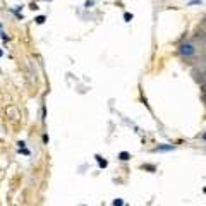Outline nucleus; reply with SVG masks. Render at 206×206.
Masks as SVG:
<instances>
[{
    "mask_svg": "<svg viewBox=\"0 0 206 206\" xmlns=\"http://www.w3.org/2000/svg\"><path fill=\"white\" fill-rule=\"evenodd\" d=\"M194 52H196V48H194L192 43H182V45L179 47V53H180L182 57H192Z\"/></svg>",
    "mask_w": 206,
    "mask_h": 206,
    "instance_id": "1",
    "label": "nucleus"
},
{
    "mask_svg": "<svg viewBox=\"0 0 206 206\" xmlns=\"http://www.w3.org/2000/svg\"><path fill=\"white\" fill-rule=\"evenodd\" d=\"M118 156H120V160H124V161H126V160H129V153H126V151H122V153H120V155H118Z\"/></svg>",
    "mask_w": 206,
    "mask_h": 206,
    "instance_id": "2",
    "label": "nucleus"
},
{
    "mask_svg": "<svg viewBox=\"0 0 206 206\" xmlns=\"http://www.w3.org/2000/svg\"><path fill=\"white\" fill-rule=\"evenodd\" d=\"M124 19H126V22H131V21H132V14L126 12V14H124Z\"/></svg>",
    "mask_w": 206,
    "mask_h": 206,
    "instance_id": "3",
    "label": "nucleus"
},
{
    "mask_svg": "<svg viewBox=\"0 0 206 206\" xmlns=\"http://www.w3.org/2000/svg\"><path fill=\"white\" fill-rule=\"evenodd\" d=\"M34 21H36V24H43L45 22V16H38Z\"/></svg>",
    "mask_w": 206,
    "mask_h": 206,
    "instance_id": "4",
    "label": "nucleus"
},
{
    "mask_svg": "<svg viewBox=\"0 0 206 206\" xmlns=\"http://www.w3.org/2000/svg\"><path fill=\"white\" fill-rule=\"evenodd\" d=\"M96 158H98V163H100V167H103V168L107 167V161H105V160H101L100 156H96Z\"/></svg>",
    "mask_w": 206,
    "mask_h": 206,
    "instance_id": "5",
    "label": "nucleus"
},
{
    "mask_svg": "<svg viewBox=\"0 0 206 206\" xmlns=\"http://www.w3.org/2000/svg\"><path fill=\"white\" fill-rule=\"evenodd\" d=\"M113 205H115V206H122V205H124V201H122V199H115V201H113Z\"/></svg>",
    "mask_w": 206,
    "mask_h": 206,
    "instance_id": "6",
    "label": "nucleus"
},
{
    "mask_svg": "<svg viewBox=\"0 0 206 206\" xmlns=\"http://www.w3.org/2000/svg\"><path fill=\"white\" fill-rule=\"evenodd\" d=\"M196 4H201V0H191L189 5H196Z\"/></svg>",
    "mask_w": 206,
    "mask_h": 206,
    "instance_id": "7",
    "label": "nucleus"
},
{
    "mask_svg": "<svg viewBox=\"0 0 206 206\" xmlns=\"http://www.w3.org/2000/svg\"><path fill=\"white\" fill-rule=\"evenodd\" d=\"M203 139H205V141H206V132H205V134H203Z\"/></svg>",
    "mask_w": 206,
    "mask_h": 206,
    "instance_id": "8",
    "label": "nucleus"
},
{
    "mask_svg": "<svg viewBox=\"0 0 206 206\" xmlns=\"http://www.w3.org/2000/svg\"><path fill=\"white\" fill-rule=\"evenodd\" d=\"M0 57H2V50H0Z\"/></svg>",
    "mask_w": 206,
    "mask_h": 206,
    "instance_id": "9",
    "label": "nucleus"
},
{
    "mask_svg": "<svg viewBox=\"0 0 206 206\" xmlns=\"http://www.w3.org/2000/svg\"><path fill=\"white\" fill-rule=\"evenodd\" d=\"M205 192H206V187H205Z\"/></svg>",
    "mask_w": 206,
    "mask_h": 206,
    "instance_id": "10",
    "label": "nucleus"
}]
</instances>
